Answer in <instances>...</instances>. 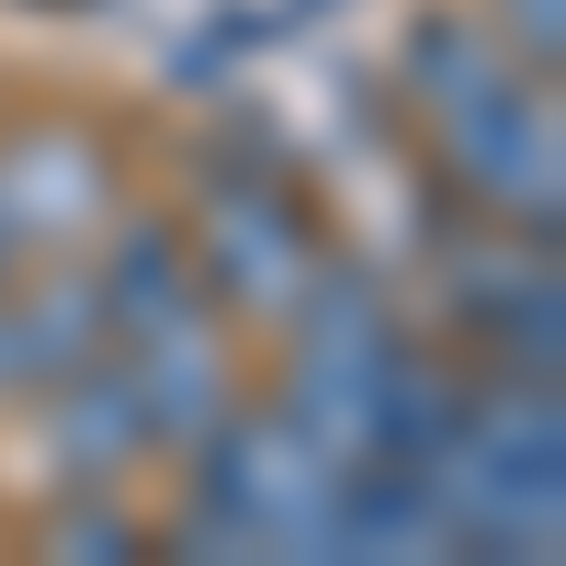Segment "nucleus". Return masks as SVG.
<instances>
[{"label":"nucleus","mask_w":566,"mask_h":566,"mask_svg":"<svg viewBox=\"0 0 566 566\" xmlns=\"http://www.w3.org/2000/svg\"><path fill=\"white\" fill-rule=\"evenodd\" d=\"M431 499L453 555H555L566 544V408L544 374H499V386L453 397V431L431 442Z\"/></svg>","instance_id":"nucleus-1"},{"label":"nucleus","mask_w":566,"mask_h":566,"mask_svg":"<svg viewBox=\"0 0 566 566\" xmlns=\"http://www.w3.org/2000/svg\"><path fill=\"white\" fill-rule=\"evenodd\" d=\"M510 57H533V69H555V45H566V12L555 0H499V23H488Z\"/></svg>","instance_id":"nucleus-12"},{"label":"nucleus","mask_w":566,"mask_h":566,"mask_svg":"<svg viewBox=\"0 0 566 566\" xmlns=\"http://www.w3.org/2000/svg\"><path fill=\"white\" fill-rule=\"evenodd\" d=\"M328 488L340 464L283 408H227L193 442V499L170 510V555H317Z\"/></svg>","instance_id":"nucleus-2"},{"label":"nucleus","mask_w":566,"mask_h":566,"mask_svg":"<svg viewBox=\"0 0 566 566\" xmlns=\"http://www.w3.org/2000/svg\"><path fill=\"white\" fill-rule=\"evenodd\" d=\"M397 363H408V340H397V317L374 306V283L317 272L306 295H295V374H283V419H295L328 464H363Z\"/></svg>","instance_id":"nucleus-3"},{"label":"nucleus","mask_w":566,"mask_h":566,"mask_svg":"<svg viewBox=\"0 0 566 566\" xmlns=\"http://www.w3.org/2000/svg\"><path fill=\"white\" fill-rule=\"evenodd\" d=\"M91 295H103V340H114V352H125V340H159V328L216 317V306H205V283H193V250H181V227H159V216L114 227V261L91 272Z\"/></svg>","instance_id":"nucleus-9"},{"label":"nucleus","mask_w":566,"mask_h":566,"mask_svg":"<svg viewBox=\"0 0 566 566\" xmlns=\"http://www.w3.org/2000/svg\"><path fill=\"white\" fill-rule=\"evenodd\" d=\"M125 544H136V522L103 510V499H80L69 522H57V555H80V566H103V555H125Z\"/></svg>","instance_id":"nucleus-13"},{"label":"nucleus","mask_w":566,"mask_h":566,"mask_svg":"<svg viewBox=\"0 0 566 566\" xmlns=\"http://www.w3.org/2000/svg\"><path fill=\"white\" fill-rule=\"evenodd\" d=\"M45 453L69 464V488H114L136 453H148V431H136V397H125V363L114 352H91L69 386H45Z\"/></svg>","instance_id":"nucleus-10"},{"label":"nucleus","mask_w":566,"mask_h":566,"mask_svg":"<svg viewBox=\"0 0 566 566\" xmlns=\"http://www.w3.org/2000/svg\"><path fill=\"white\" fill-rule=\"evenodd\" d=\"M431 125H442V159H453L464 193L544 239V227H555V193H566V136H555V103H544V91L499 80V91H476V103H453V114H431Z\"/></svg>","instance_id":"nucleus-4"},{"label":"nucleus","mask_w":566,"mask_h":566,"mask_svg":"<svg viewBox=\"0 0 566 566\" xmlns=\"http://www.w3.org/2000/svg\"><path fill=\"white\" fill-rule=\"evenodd\" d=\"M181 250H193L205 306H227V317H295V295L317 283V239L283 193H205Z\"/></svg>","instance_id":"nucleus-5"},{"label":"nucleus","mask_w":566,"mask_h":566,"mask_svg":"<svg viewBox=\"0 0 566 566\" xmlns=\"http://www.w3.org/2000/svg\"><path fill=\"white\" fill-rule=\"evenodd\" d=\"M103 193H114V170H103V148H91L80 125H23V136H0V227H12L23 250L80 239V227L103 216Z\"/></svg>","instance_id":"nucleus-8"},{"label":"nucleus","mask_w":566,"mask_h":566,"mask_svg":"<svg viewBox=\"0 0 566 566\" xmlns=\"http://www.w3.org/2000/svg\"><path fill=\"white\" fill-rule=\"evenodd\" d=\"M12 261H23V239H12V227H0V272H12Z\"/></svg>","instance_id":"nucleus-14"},{"label":"nucleus","mask_w":566,"mask_h":566,"mask_svg":"<svg viewBox=\"0 0 566 566\" xmlns=\"http://www.w3.org/2000/svg\"><path fill=\"white\" fill-rule=\"evenodd\" d=\"M408 80L431 91V114H453V103H476V91L522 80V57H510L488 23H419V34H408Z\"/></svg>","instance_id":"nucleus-11"},{"label":"nucleus","mask_w":566,"mask_h":566,"mask_svg":"<svg viewBox=\"0 0 566 566\" xmlns=\"http://www.w3.org/2000/svg\"><path fill=\"white\" fill-rule=\"evenodd\" d=\"M125 397H136V431H148V453H193L227 408H239V386H227V352H216V317L193 328H159V340H125Z\"/></svg>","instance_id":"nucleus-7"},{"label":"nucleus","mask_w":566,"mask_h":566,"mask_svg":"<svg viewBox=\"0 0 566 566\" xmlns=\"http://www.w3.org/2000/svg\"><path fill=\"white\" fill-rule=\"evenodd\" d=\"M91 352H114L91 272H45V283L0 272V408H34L45 386H69Z\"/></svg>","instance_id":"nucleus-6"}]
</instances>
